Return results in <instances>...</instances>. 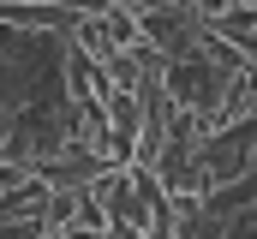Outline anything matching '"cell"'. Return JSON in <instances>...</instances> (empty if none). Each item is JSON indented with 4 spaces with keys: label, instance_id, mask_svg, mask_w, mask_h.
I'll return each instance as SVG.
<instances>
[{
    "label": "cell",
    "instance_id": "cell-3",
    "mask_svg": "<svg viewBox=\"0 0 257 239\" xmlns=\"http://www.w3.org/2000/svg\"><path fill=\"white\" fill-rule=\"evenodd\" d=\"M108 168H114V162H108L102 150H84V144H72V150H60V156L36 162V179H48L54 191H84V185H96Z\"/></svg>",
    "mask_w": 257,
    "mask_h": 239
},
{
    "label": "cell",
    "instance_id": "cell-5",
    "mask_svg": "<svg viewBox=\"0 0 257 239\" xmlns=\"http://www.w3.org/2000/svg\"><path fill=\"white\" fill-rule=\"evenodd\" d=\"M209 30L227 36L233 48H245V60H257V6H227V12H215Z\"/></svg>",
    "mask_w": 257,
    "mask_h": 239
},
{
    "label": "cell",
    "instance_id": "cell-7",
    "mask_svg": "<svg viewBox=\"0 0 257 239\" xmlns=\"http://www.w3.org/2000/svg\"><path fill=\"white\" fill-rule=\"evenodd\" d=\"M66 6H78V12H108V6H120V0H66Z\"/></svg>",
    "mask_w": 257,
    "mask_h": 239
},
{
    "label": "cell",
    "instance_id": "cell-2",
    "mask_svg": "<svg viewBox=\"0 0 257 239\" xmlns=\"http://www.w3.org/2000/svg\"><path fill=\"white\" fill-rule=\"evenodd\" d=\"M138 24H144V42L162 48L168 60L197 54V42H203V12H197V0H186V6H162V12H144Z\"/></svg>",
    "mask_w": 257,
    "mask_h": 239
},
{
    "label": "cell",
    "instance_id": "cell-1",
    "mask_svg": "<svg viewBox=\"0 0 257 239\" xmlns=\"http://www.w3.org/2000/svg\"><path fill=\"white\" fill-rule=\"evenodd\" d=\"M251 72V66H245ZM245 72H233V66H221V60H209L203 48L186 60H168V96L180 102V108H192V114L209 120V132H215V114H221V102L233 96V84L245 78Z\"/></svg>",
    "mask_w": 257,
    "mask_h": 239
},
{
    "label": "cell",
    "instance_id": "cell-4",
    "mask_svg": "<svg viewBox=\"0 0 257 239\" xmlns=\"http://www.w3.org/2000/svg\"><path fill=\"white\" fill-rule=\"evenodd\" d=\"M78 6L66 0H0V24H18V30H54V36H72L78 30Z\"/></svg>",
    "mask_w": 257,
    "mask_h": 239
},
{
    "label": "cell",
    "instance_id": "cell-6",
    "mask_svg": "<svg viewBox=\"0 0 257 239\" xmlns=\"http://www.w3.org/2000/svg\"><path fill=\"white\" fill-rule=\"evenodd\" d=\"M132 18H144V12H162V6H186V0H120Z\"/></svg>",
    "mask_w": 257,
    "mask_h": 239
}]
</instances>
